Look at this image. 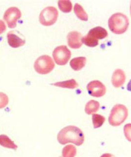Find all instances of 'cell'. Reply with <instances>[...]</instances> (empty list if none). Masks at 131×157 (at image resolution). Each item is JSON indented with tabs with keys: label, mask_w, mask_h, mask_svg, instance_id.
Returning <instances> with one entry per match:
<instances>
[{
	"label": "cell",
	"mask_w": 131,
	"mask_h": 157,
	"mask_svg": "<svg viewBox=\"0 0 131 157\" xmlns=\"http://www.w3.org/2000/svg\"><path fill=\"white\" fill-rule=\"evenodd\" d=\"M57 141L61 145L72 143L77 146L84 144L85 136L80 128L74 126H68L64 128L57 134Z\"/></svg>",
	"instance_id": "1"
},
{
	"label": "cell",
	"mask_w": 131,
	"mask_h": 157,
	"mask_svg": "<svg viewBox=\"0 0 131 157\" xmlns=\"http://www.w3.org/2000/svg\"><path fill=\"white\" fill-rule=\"evenodd\" d=\"M110 30L114 34L121 35L127 30L129 25L128 18L122 13L112 14L108 21Z\"/></svg>",
	"instance_id": "2"
},
{
	"label": "cell",
	"mask_w": 131,
	"mask_h": 157,
	"mask_svg": "<svg viewBox=\"0 0 131 157\" xmlns=\"http://www.w3.org/2000/svg\"><path fill=\"white\" fill-rule=\"evenodd\" d=\"M128 116V110L125 105L118 104L113 107L110 113L109 122L110 125L117 127L122 124Z\"/></svg>",
	"instance_id": "3"
},
{
	"label": "cell",
	"mask_w": 131,
	"mask_h": 157,
	"mask_svg": "<svg viewBox=\"0 0 131 157\" xmlns=\"http://www.w3.org/2000/svg\"><path fill=\"white\" fill-rule=\"evenodd\" d=\"M55 63L50 56L43 55L38 58L34 64L35 71L40 75H47L52 71Z\"/></svg>",
	"instance_id": "4"
},
{
	"label": "cell",
	"mask_w": 131,
	"mask_h": 157,
	"mask_svg": "<svg viewBox=\"0 0 131 157\" xmlns=\"http://www.w3.org/2000/svg\"><path fill=\"white\" fill-rule=\"evenodd\" d=\"M59 13L53 6H48L43 9L39 15V22L45 26L54 25L57 20Z\"/></svg>",
	"instance_id": "5"
},
{
	"label": "cell",
	"mask_w": 131,
	"mask_h": 157,
	"mask_svg": "<svg viewBox=\"0 0 131 157\" xmlns=\"http://www.w3.org/2000/svg\"><path fill=\"white\" fill-rule=\"evenodd\" d=\"M53 56L56 64L64 66L67 63L71 58V52L67 46L61 45L54 49Z\"/></svg>",
	"instance_id": "6"
},
{
	"label": "cell",
	"mask_w": 131,
	"mask_h": 157,
	"mask_svg": "<svg viewBox=\"0 0 131 157\" xmlns=\"http://www.w3.org/2000/svg\"><path fill=\"white\" fill-rule=\"evenodd\" d=\"M21 16V12L18 8L10 7L5 11L3 18L9 28H14L16 26L18 20Z\"/></svg>",
	"instance_id": "7"
},
{
	"label": "cell",
	"mask_w": 131,
	"mask_h": 157,
	"mask_svg": "<svg viewBox=\"0 0 131 157\" xmlns=\"http://www.w3.org/2000/svg\"><path fill=\"white\" fill-rule=\"evenodd\" d=\"M88 93L94 97H102L106 93L105 85L99 80H93L89 83L86 86Z\"/></svg>",
	"instance_id": "8"
},
{
	"label": "cell",
	"mask_w": 131,
	"mask_h": 157,
	"mask_svg": "<svg viewBox=\"0 0 131 157\" xmlns=\"http://www.w3.org/2000/svg\"><path fill=\"white\" fill-rule=\"evenodd\" d=\"M20 33L17 31H11L7 34V40L9 46L14 48H19L23 46L26 43V40L23 37H20Z\"/></svg>",
	"instance_id": "9"
},
{
	"label": "cell",
	"mask_w": 131,
	"mask_h": 157,
	"mask_svg": "<svg viewBox=\"0 0 131 157\" xmlns=\"http://www.w3.org/2000/svg\"><path fill=\"white\" fill-rule=\"evenodd\" d=\"M82 35L80 33L71 32L68 33L67 36L68 45L71 48H80L83 44L82 41Z\"/></svg>",
	"instance_id": "10"
},
{
	"label": "cell",
	"mask_w": 131,
	"mask_h": 157,
	"mask_svg": "<svg viewBox=\"0 0 131 157\" xmlns=\"http://www.w3.org/2000/svg\"><path fill=\"white\" fill-rule=\"evenodd\" d=\"M126 80V75L123 71L117 69L112 74L111 82L115 88H119L123 85Z\"/></svg>",
	"instance_id": "11"
},
{
	"label": "cell",
	"mask_w": 131,
	"mask_h": 157,
	"mask_svg": "<svg viewBox=\"0 0 131 157\" xmlns=\"http://www.w3.org/2000/svg\"><path fill=\"white\" fill-rule=\"evenodd\" d=\"M87 34L98 40L105 39L108 35L106 29L99 26L96 27L91 29Z\"/></svg>",
	"instance_id": "12"
},
{
	"label": "cell",
	"mask_w": 131,
	"mask_h": 157,
	"mask_svg": "<svg viewBox=\"0 0 131 157\" xmlns=\"http://www.w3.org/2000/svg\"><path fill=\"white\" fill-rule=\"evenodd\" d=\"M86 58L84 57L74 58L71 60L70 62L71 68L76 71H78L85 66L86 64Z\"/></svg>",
	"instance_id": "13"
},
{
	"label": "cell",
	"mask_w": 131,
	"mask_h": 157,
	"mask_svg": "<svg viewBox=\"0 0 131 157\" xmlns=\"http://www.w3.org/2000/svg\"><path fill=\"white\" fill-rule=\"evenodd\" d=\"M51 85L56 87H59L71 89H74L79 86V84L74 79H71L70 80L61 81V82H57L55 83L51 84Z\"/></svg>",
	"instance_id": "14"
},
{
	"label": "cell",
	"mask_w": 131,
	"mask_h": 157,
	"mask_svg": "<svg viewBox=\"0 0 131 157\" xmlns=\"http://www.w3.org/2000/svg\"><path fill=\"white\" fill-rule=\"evenodd\" d=\"M100 106V104L98 101L95 100H91L86 105L85 112L88 115L93 114L98 111Z\"/></svg>",
	"instance_id": "15"
},
{
	"label": "cell",
	"mask_w": 131,
	"mask_h": 157,
	"mask_svg": "<svg viewBox=\"0 0 131 157\" xmlns=\"http://www.w3.org/2000/svg\"><path fill=\"white\" fill-rule=\"evenodd\" d=\"M0 145L5 148L14 150H16L18 148L17 145L5 135H0Z\"/></svg>",
	"instance_id": "16"
},
{
	"label": "cell",
	"mask_w": 131,
	"mask_h": 157,
	"mask_svg": "<svg viewBox=\"0 0 131 157\" xmlns=\"http://www.w3.org/2000/svg\"><path fill=\"white\" fill-rule=\"evenodd\" d=\"M74 10L75 14L80 20L85 21H86L88 20V15L81 5H80L78 3L75 4L74 6Z\"/></svg>",
	"instance_id": "17"
},
{
	"label": "cell",
	"mask_w": 131,
	"mask_h": 157,
	"mask_svg": "<svg viewBox=\"0 0 131 157\" xmlns=\"http://www.w3.org/2000/svg\"><path fill=\"white\" fill-rule=\"evenodd\" d=\"M58 6L60 10L63 13H70L72 9V4L69 0L59 1Z\"/></svg>",
	"instance_id": "18"
},
{
	"label": "cell",
	"mask_w": 131,
	"mask_h": 157,
	"mask_svg": "<svg viewBox=\"0 0 131 157\" xmlns=\"http://www.w3.org/2000/svg\"><path fill=\"white\" fill-rule=\"evenodd\" d=\"M82 44H84L85 45L90 48L96 47L99 44L98 40L95 39L89 34H87L86 36L82 37Z\"/></svg>",
	"instance_id": "19"
},
{
	"label": "cell",
	"mask_w": 131,
	"mask_h": 157,
	"mask_svg": "<svg viewBox=\"0 0 131 157\" xmlns=\"http://www.w3.org/2000/svg\"><path fill=\"white\" fill-rule=\"evenodd\" d=\"M76 154V148L73 145H66L63 148L62 151L63 157H75Z\"/></svg>",
	"instance_id": "20"
},
{
	"label": "cell",
	"mask_w": 131,
	"mask_h": 157,
	"mask_svg": "<svg viewBox=\"0 0 131 157\" xmlns=\"http://www.w3.org/2000/svg\"><path fill=\"white\" fill-rule=\"evenodd\" d=\"M93 122L94 128H97L101 127L105 123L106 118L104 116L98 114L93 115Z\"/></svg>",
	"instance_id": "21"
},
{
	"label": "cell",
	"mask_w": 131,
	"mask_h": 157,
	"mask_svg": "<svg viewBox=\"0 0 131 157\" xmlns=\"http://www.w3.org/2000/svg\"><path fill=\"white\" fill-rule=\"evenodd\" d=\"M8 96L3 92H0V109H4L9 104Z\"/></svg>",
	"instance_id": "22"
},
{
	"label": "cell",
	"mask_w": 131,
	"mask_h": 157,
	"mask_svg": "<svg viewBox=\"0 0 131 157\" xmlns=\"http://www.w3.org/2000/svg\"><path fill=\"white\" fill-rule=\"evenodd\" d=\"M6 26L5 23L2 20H0V35L6 31Z\"/></svg>",
	"instance_id": "23"
},
{
	"label": "cell",
	"mask_w": 131,
	"mask_h": 157,
	"mask_svg": "<svg viewBox=\"0 0 131 157\" xmlns=\"http://www.w3.org/2000/svg\"><path fill=\"white\" fill-rule=\"evenodd\" d=\"M100 157H115L113 155L110 153H105L103 154Z\"/></svg>",
	"instance_id": "24"
},
{
	"label": "cell",
	"mask_w": 131,
	"mask_h": 157,
	"mask_svg": "<svg viewBox=\"0 0 131 157\" xmlns=\"http://www.w3.org/2000/svg\"></svg>",
	"instance_id": "25"
}]
</instances>
